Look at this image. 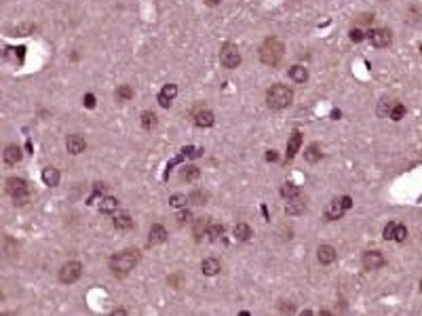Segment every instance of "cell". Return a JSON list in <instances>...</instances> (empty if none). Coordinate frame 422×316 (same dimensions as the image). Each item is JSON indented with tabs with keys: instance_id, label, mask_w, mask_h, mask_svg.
Listing matches in <instances>:
<instances>
[{
	"instance_id": "836d02e7",
	"label": "cell",
	"mask_w": 422,
	"mask_h": 316,
	"mask_svg": "<svg viewBox=\"0 0 422 316\" xmlns=\"http://www.w3.org/2000/svg\"><path fill=\"white\" fill-rule=\"evenodd\" d=\"M403 116H405V106H403V104H395L393 110H390V116H388V118L397 122V120H401Z\"/></svg>"
},
{
	"instance_id": "74e56055",
	"label": "cell",
	"mask_w": 422,
	"mask_h": 316,
	"mask_svg": "<svg viewBox=\"0 0 422 316\" xmlns=\"http://www.w3.org/2000/svg\"><path fill=\"white\" fill-rule=\"evenodd\" d=\"M363 38H365V34H363V32L359 30V28H353V30H350V40H353V42H361Z\"/></svg>"
},
{
	"instance_id": "d4e9b609",
	"label": "cell",
	"mask_w": 422,
	"mask_h": 316,
	"mask_svg": "<svg viewBox=\"0 0 422 316\" xmlns=\"http://www.w3.org/2000/svg\"><path fill=\"white\" fill-rule=\"evenodd\" d=\"M304 158H306L308 162L321 160V146H319V144H310V146L306 148V152H304Z\"/></svg>"
},
{
	"instance_id": "7a4b0ae2",
	"label": "cell",
	"mask_w": 422,
	"mask_h": 316,
	"mask_svg": "<svg viewBox=\"0 0 422 316\" xmlns=\"http://www.w3.org/2000/svg\"><path fill=\"white\" fill-rule=\"evenodd\" d=\"M283 55H285V46L277 36H268L260 46V61L264 66L277 68L281 59H283Z\"/></svg>"
},
{
	"instance_id": "ffe728a7",
	"label": "cell",
	"mask_w": 422,
	"mask_h": 316,
	"mask_svg": "<svg viewBox=\"0 0 422 316\" xmlns=\"http://www.w3.org/2000/svg\"><path fill=\"white\" fill-rule=\"evenodd\" d=\"M289 78H292L294 82H300L302 84V82L308 80V70L304 68V66H300V63H298V66H292V68H289Z\"/></svg>"
},
{
	"instance_id": "cb8c5ba5",
	"label": "cell",
	"mask_w": 422,
	"mask_h": 316,
	"mask_svg": "<svg viewBox=\"0 0 422 316\" xmlns=\"http://www.w3.org/2000/svg\"><path fill=\"white\" fill-rule=\"evenodd\" d=\"M199 175H201V169L194 167V164H188V167H184L182 173H179V179L182 181H194V179H199Z\"/></svg>"
},
{
	"instance_id": "30bf717a",
	"label": "cell",
	"mask_w": 422,
	"mask_h": 316,
	"mask_svg": "<svg viewBox=\"0 0 422 316\" xmlns=\"http://www.w3.org/2000/svg\"><path fill=\"white\" fill-rule=\"evenodd\" d=\"M336 257H338V251H336L332 244H321V247L317 249V259L321 266H330L336 262Z\"/></svg>"
},
{
	"instance_id": "9c48e42d",
	"label": "cell",
	"mask_w": 422,
	"mask_h": 316,
	"mask_svg": "<svg viewBox=\"0 0 422 316\" xmlns=\"http://www.w3.org/2000/svg\"><path fill=\"white\" fill-rule=\"evenodd\" d=\"M346 211H348V209L344 207L342 198H334V200L325 207V217L330 219V221H338V219H342V215H344Z\"/></svg>"
},
{
	"instance_id": "7c38bea8",
	"label": "cell",
	"mask_w": 422,
	"mask_h": 316,
	"mask_svg": "<svg viewBox=\"0 0 422 316\" xmlns=\"http://www.w3.org/2000/svg\"><path fill=\"white\" fill-rule=\"evenodd\" d=\"M84 148H87V141H84L81 135H68L66 139V150L70 154H83L84 152Z\"/></svg>"
},
{
	"instance_id": "b9f144b4",
	"label": "cell",
	"mask_w": 422,
	"mask_h": 316,
	"mask_svg": "<svg viewBox=\"0 0 422 316\" xmlns=\"http://www.w3.org/2000/svg\"><path fill=\"white\" fill-rule=\"evenodd\" d=\"M266 160H268V162H275V160H279V154L275 152V150H268V152H266Z\"/></svg>"
},
{
	"instance_id": "ee69618b",
	"label": "cell",
	"mask_w": 422,
	"mask_h": 316,
	"mask_svg": "<svg viewBox=\"0 0 422 316\" xmlns=\"http://www.w3.org/2000/svg\"><path fill=\"white\" fill-rule=\"evenodd\" d=\"M342 202H344V207H346V209L353 207V198H350V196H342Z\"/></svg>"
},
{
	"instance_id": "7dc6e473",
	"label": "cell",
	"mask_w": 422,
	"mask_h": 316,
	"mask_svg": "<svg viewBox=\"0 0 422 316\" xmlns=\"http://www.w3.org/2000/svg\"><path fill=\"white\" fill-rule=\"evenodd\" d=\"M420 291H422V280H420Z\"/></svg>"
},
{
	"instance_id": "d6986e66",
	"label": "cell",
	"mask_w": 422,
	"mask_h": 316,
	"mask_svg": "<svg viewBox=\"0 0 422 316\" xmlns=\"http://www.w3.org/2000/svg\"><path fill=\"white\" fill-rule=\"evenodd\" d=\"M232 234H234V238L237 240L247 242L253 236V230H252V226H247V224H237L234 226V230H232Z\"/></svg>"
},
{
	"instance_id": "603a6c76",
	"label": "cell",
	"mask_w": 422,
	"mask_h": 316,
	"mask_svg": "<svg viewBox=\"0 0 422 316\" xmlns=\"http://www.w3.org/2000/svg\"><path fill=\"white\" fill-rule=\"evenodd\" d=\"M114 228L116 230H131V228H133V219H131L127 213H121V215L114 217Z\"/></svg>"
},
{
	"instance_id": "3957f363",
	"label": "cell",
	"mask_w": 422,
	"mask_h": 316,
	"mask_svg": "<svg viewBox=\"0 0 422 316\" xmlns=\"http://www.w3.org/2000/svg\"><path fill=\"white\" fill-rule=\"evenodd\" d=\"M294 101V91L287 84H272L266 91V106L270 110H283L292 106Z\"/></svg>"
},
{
	"instance_id": "8fae6325",
	"label": "cell",
	"mask_w": 422,
	"mask_h": 316,
	"mask_svg": "<svg viewBox=\"0 0 422 316\" xmlns=\"http://www.w3.org/2000/svg\"><path fill=\"white\" fill-rule=\"evenodd\" d=\"M175 95H177V84H173V82L165 84V86L161 89V93H159V104H161L163 108H169L171 101L175 99Z\"/></svg>"
},
{
	"instance_id": "484cf974",
	"label": "cell",
	"mask_w": 422,
	"mask_h": 316,
	"mask_svg": "<svg viewBox=\"0 0 422 316\" xmlns=\"http://www.w3.org/2000/svg\"><path fill=\"white\" fill-rule=\"evenodd\" d=\"M209 217H197L194 219V236L197 238H201L203 234H207V228H209Z\"/></svg>"
},
{
	"instance_id": "6da1fadb",
	"label": "cell",
	"mask_w": 422,
	"mask_h": 316,
	"mask_svg": "<svg viewBox=\"0 0 422 316\" xmlns=\"http://www.w3.org/2000/svg\"><path fill=\"white\" fill-rule=\"evenodd\" d=\"M137 262H139V251L127 249V251H121V253H116V255H112L108 259V266H110L114 276H125L133 270L137 266Z\"/></svg>"
},
{
	"instance_id": "5b68a950",
	"label": "cell",
	"mask_w": 422,
	"mask_h": 316,
	"mask_svg": "<svg viewBox=\"0 0 422 316\" xmlns=\"http://www.w3.org/2000/svg\"><path fill=\"white\" fill-rule=\"evenodd\" d=\"M220 63H222L224 68H228V70H234V68L241 66V53L237 49V44L226 42L222 46V51H220Z\"/></svg>"
},
{
	"instance_id": "4dcf8cb0",
	"label": "cell",
	"mask_w": 422,
	"mask_h": 316,
	"mask_svg": "<svg viewBox=\"0 0 422 316\" xmlns=\"http://www.w3.org/2000/svg\"><path fill=\"white\" fill-rule=\"evenodd\" d=\"M393 106H395V104H393V101H390L388 97H382V99H380V106H378V116H380V118H388Z\"/></svg>"
},
{
	"instance_id": "8d00e7d4",
	"label": "cell",
	"mask_w": 422,
	"mask_h": 316,
	"mask_svg": "<svg viewBox=\"0 0 422 316\" xmlns=\"http://www.w3.org/2000/svg\"><path fill=\"white\" fill-rule=\"evenodd\" d=\"M405 238H408V228H405L403 224H397V230H395V240H397V242H403Z\"/></svg>"
},
{
	"instance_id": "bcb514c9",
	"label": "cell",
	"mask_w": 422,
	"mask_h": 316,
	"mask_svg": "<svg viewBox=\"0 0 422 316\" xmlns=\"http://www.w3.org/2000/svg\"><path fill=\"white\" fill-rule=\"evenodd\" d=\"M112 314H114V316H119V314H127V310H123V308H119V310H114Z\"/></svg>"
},
{
	"instance_id": "d6a6232c",
	"label": "cell",
	"mask_w": 422,
	"mask_h": 316,
	"mask_svg": "<svg viewBox=\"0 0 422 316\" xmlns=\"http://www.w3.org/2000/svg\"><path fill=\"white\" fill-rule=\"evenodd\" d=\"M36 26H32V23H21V26H17L13 30V34L11 36H28L30 32H34Z\"/></svg>"
},
{
	"instance_id": "e575fe53",
	"label": "cell",
	"mask_w": 422,
	"mask_h": 316,
	"mask_svg": "<svg viewBox=\"0 0 422 316\" xmlns=\"http://www.w3.org/2000/svg\"><path fill=\"white\" fill-rule=\"evenodd\" d=\"M186 202H188V198H186V194H173V196L169 198V204H171V207H175V209L186 207Z\"/></svg>"
},
{
	"instance_id": "ac0fdd59",
	"label": "cell",
	"mask_w": 422,
	"mask_h": 316,
	"mask_svg": "<svg viewBox=\"0 0 422 316\" xmlns=\"http://www.w3.org/2000/svg\"><path fill=\"white\" fill-rule=\"evenodd\" d=\"M59 169L55 167H44L42 169V181H44V186H49V188H55L59 184Z\"/></svg>"
},
{
	"instance_id": "e0dca14e",
	"label": "cell",
	"mask_w": 422,
	"mask_h": 316,
	"mask_svg": "<svg viewBox=\"0 0 422 316\" xmlns=\"http://www.w3.org/2000/svg\"><path fill=\"white\" fill-rule=\"evenodd\" d=\"M201 270H203V274H205V276H215L217 272L222 270V264L217 262L215 257H207V259H203Z\"/></svg>"
},
{
	"instance_id": "f6af8a7d",
	"label": "cell",
	"mask_w": 422,
	"mask_h": 316,
	"mask_svg": "<svg viewBox=\"0 0 422 316\" xmlns=\"http://www.w3.org/2000/svg\"><path fill=\"white\" fill-rule=\"evenodd\" d=\"M205 2H207L209 6H215V4H220V2H222V0H205Z\"/></svg>"
},
{
	"instance_id": "44dd1931",
	"label": "cell",
	"mask_w": 422,
	"mask_h": 316,
	"mask_svg": "<svg viewBox=\"0 0 422 316\" xmlns=\"http://www.w3.org/2000/svg\"><path fill=\"white\" fill-rule=\"evenodd\" d=\"M116 209H119V200L114 198V196H104L99 202V211L101 213H106V215H110V213H114Z\"/></svg>"
},
{
	"instance_id": "2e32d148",
	"label": "cell",
	"mask_w": 422,
	"mask_h": 316,
	"mask_svg": "<svg viewBox=\"0 0 422 316\" xmlns=\"http://www.w3.org/2000/svg\"><path fill=\"white\" fill-rule=\"evenodd\" d=\"M23 158V152H21V148L17 146V144H11V146H6V150H4V162L6 164H17L19 160Z\"/></svg>"
},
{
	"instance_id": "d590c367",
	"label": "cell",
	"mask_w": 422,
	"mask_h": 316,
	"mask_svg": "<svg viewBox=\"0 0 422 316\" xmlns=\"http://www.w3.org/2000/svg\"><path fill=\"white\" fill-rule=\"evenodd\" d=\"M395 230H397V221H390V224L384 228V232H382V238L384 240H395Z\"/></svg>"
},
{
	"instance_id": "7bdbcfd3",
	"label": "cell",
	"mask_w": 422,
	"mask_h": 316,
	"mask_svg": "<svg viewBox=\"0 0 422 316\" xmlns=\"http://www.w3.org/2000/svg\"><path fill=\"white\" fill-rule=\"evenodd\" d=\"M359 21H361V23H372L374 21V15H361Z\"/></svg>"
},
{
	"instance_id": "277c9868",
	"label": "cell",
	"mask_w": 422,
	"mask_h": 316,
	"mask_svg": "<svg viewBox=\"0 0 422 316\" xmlns=\"http://www.w3.org/2000/svg\"><path fill=\"white\" fill-rule=\"evenodd\" d=\"M6 194L15 200V204H26L30 200V192H28V181L23 177H9L6 179Z\"/></svg>"
},
{
	"instance_id": "52a82bcc",
	"label": "cell",
	"mask_w": 422,
	"mask_h": 316,
	"mask_svg": "<svg viewBox=\"0 0 422 316\" xmlns=\"http://www.w3.org/2000/svg\"><path fill=\"white\" fill-rule=\"evenodd\" d=\"M367 38H370V42L376 46V49H384L393 42V32L386 30V28H376V30H370L367 32Z\"/></svg>"
},
{
	"instance_id": "7402d4cb",
	"label": "cell",
	"mask_w": 422,
	"mask_h": 316,
	"mask_svg": "<svg viewBox=\"0 0 422 316\" xmlns=\"http://www.w3.org/2000/svg\"><path fill=\"white\" fill-rule=\"evenodd\" d=\"M304 211H306V204L300 198H292V202H287V207H285L287 215H302Z\"/></svg>"
},
{
	"instance_id": "f35d334b",
	"label": "cell",
	"mask_w": 422,
	"mask_h": 316,
	"mask_svg": "<svg viewBox=\"0 0 422 316\" xmlns=\"http://www.w3.org/2000/svg\"><path fill=\"white\" fill-rule=\"evenodd\" d=\"M83 104H84V108L93 110V108H95V95H93V93H87V95L83 97Z\"/></svg>"
},
{
	"instance_id": "1f68e13d",
	"label": "cell",
	"mask_w": 422,
	"mask_h": 316,
	"mask_svg": "<svg viewBox=\"0 0 422 316\" xmlns=\"http://www.w3.org/2000/svg\"><path fill=\"white\" fill-rule=\"evenodd\" d=\"M281 196H283V198H298V196H300V188L295 186V184H285L283 188H281Z\"/></svg>"
},
{
	"instance_id": "8992f818",
	"label": "cell",
	"mask_w": 422,
	"mask_h": 316,
	"mask_svg": "<svg viewBox=\"0 0 422 316\" xmlns=\"http://www.w3.org/2000/svg\"><path fill=\"white\" fill-rule=\"evenodd\" d=\"M83 276V264L81 262H68L61 266L59 270V282L64 284H72Z\"/></svg>"
},
{
	"instance_id": "60d3db41",
	"label": "cell",
	"mask_w": 422,
	"mask_h": 316,
	"mask_svg": "<svg viewBox=\"0 0 422 316\" xmlns=\"http://www.w3.org/2000/svg\"><path fill=\"white\" fill-rule=\"evenodd\" d=\"M281 312H294L295 308H294V304H289V302H281Z\"/></svg>"
},
{
	"instance_id": "ab89813d",
	"label": "cell",
	"mask_w": 422,
	"mask_h": 316,
	"mask_svg": "<svg viewBox=\"0 0 422 316\" xmlns=\"http://www.w3.org/2000/svg\"><path fill=\"white\" fill-rule=\"evenodd\" d=\"M188 221H192V215H190V211H182L177 215V224L179 226H184V224H188Z\"/></svg>"
},
{
	"instance_id": "f1b7e54d",
	"label": "cell",
	"mask_w": 422,
	"mask_h": 316,
	"mask_svg": "<svg viewBox=\"0 0 422 316\" xmlns=\"http://www.w3.org/2000/svg\"><path fill=\"white\" fill-rule=\"evenodd\" d=\"M222 234H224V226H222V224H209L205 236H207L209 240H220Z\"/></svg>"
},
{
	"instance_id": "9a60e30c",
	"label": "cell",
	"mask_w": 422,
	"mask_h": 316,
	"mask_svg": "<svg viewBox=\"0 0 422 316\" xmlns=\"http://www.w3.org/2000/svg\"><path fill=\"white\" fill-rule=\"evenodd\" d=\"M167 230L163 228L161 224H154L152 228H150V234H148V244H163L167 240Z\"/></svg>"
},
{
	"instance_id": "5bb4252c",
	"label": "cell",
	"mask_w": 422,
	"mask_h": 316,
	"mask_svg": "<svg viewBox=\"0 0 422 316\" xmlns=\"http://www.w3.org/2000/svg\"><path fill=\"white\" fill-rule=\"evenodd\" d=\"M215 122V118H213V112L211 110H205V108H201L197 114H194V124L201 126V129H207V126H213Z\"/></svg>"
},
{
	"instance_id": "f546056e",
	"label": "cell",
	"mask_w": 422,
	"mask_h": 316,
	"mask_svg": "<svg viewBox=\"0 0 422 316\" xmlns=\"http://www.w3.org/2000/svg\"><path fill=\"white\" fill-rule=\"evenodd\" d=\"M156 122H159V120H156V114L154 112H148V110H146V112H142V126H144L146 131H152L154 126H156Z\"/></svg>"
},
{
	"instance_id": "4fadbf2b",
	"label": "cell",
	"mask_w": 422,
	"mask_h": 316,
	"mask_svg": "<svg viewBox=\"0 0 422 316\" xmlns=\"http://www.w3.org/2000/svg\"><path fill=\"white\" fill-rule=\"evenodd\" d=\"M300 148H302V133L295 131L294 135L289 137V141H287V150H285V158H287V160L295 158V154L300 152Z\"/></svg>"
},
{
	"instance_id": "83f0119b",
	"label": "cell",
	"mask_w": 422,
	"mask_h": 316,
	"mask_svg": "<svg viewBox=\"0 0 422 316\" xmlns=\"http://www.w3.org/2000/svg\"><path fill=\"white\" fill-rule=\"evenodd\" d=\"M114 97H116V101H129L131 97H133V89H131V84H121L119 89H116Z\"/></svg>"
},
{
	"instance_id": "ba28073f",
	"label": "cell",
	"mask_w": 422,
	"mask_h": 316,
	"mask_svg": "<svg viewBox=\"0 0 422 316\" xmlns=\"http://www.w3.org/2000/svg\"><path fill=\"white\" fill-rule=\"evenodd\" d=\"M361 264H363V270L374 272V270H380V268L386 264V259H384V255H382L380 251L374 249V251H365V253H363Z\"/></svg>"
},
{
	"instance_id": "4316f807",
	"label": "cell",
	"mask_w": 422,
	"mask_h": 316,
	"mask_svg": "<svg viewBox=\"0 0 422 316\" xmlns=\"http://www.w3.org/2000/svg\"><path fill=\"white\" fill-rule=\"evenodd\" d=\"M207 200H209V194L205 192V190H194V192L188 196V202H190V204H197V207L205 204Z\"/></svg>"
}]
</instances>
